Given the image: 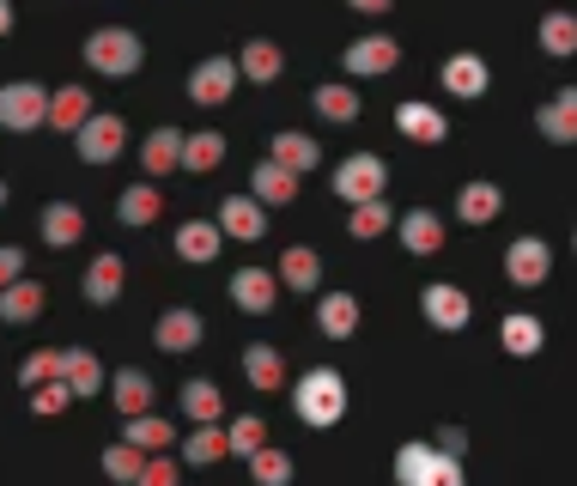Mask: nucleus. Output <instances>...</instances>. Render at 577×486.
Here are the masks:
<instances>
[{
  "instance_id": "f257e3e1",
  "label": "nucleus",
  "mask_w": 577,
  "mask_h": 486,
  "mask_svg": "<svg viewBox=\"0 0 577 486\" xmlns=\"http://www.w3.org/2000/svg\"><path fill=\"white\" fill-rule=\"evenodd\" d=\"M292 408H298V420H304V425H341L346 420V383H341V371H329V364L304 371V377H298V389H292Z\"/></svg>"
},
{
  "instance_id": "f03ea898",
  "label": "nucleus",
  "mask_w": 577,
  "mask_h": 486,
  "mask_svg": "<svg viewBox=\"0 0 577 486\" xmlns=\"http://www.w3.org/2000/svg\"><path fill=\"white\" fill-rule=\"evenodd\" d=\"M86 61L98 73H135L140 61H147V49H140L135 31H122V24H104V31L86 36Z\"/></svg>"
},
{
  "instance_id": "7ed1b4c3",
  "label": "nucleus",
  "mask_w": 577,
  "mask_h": 486,
  "mask_svg": "<svg viewBox=\"0 0 577 486\" xmlns=\"http://www.w3.org/2000/svg\"><path fill=\"white\" fill-rule=\"evenodd\" d=\"M74 140H79V158H86V165H110V158L128 146V128H122V116H110V109H92V116L74 128Z\"/></svg>"
},
{
  "instance_id": "20e7f679",
  "label": "nucleus",
  "mask_w": 577,
  "mask_h": 486,
  "mask_svg": "<svg viewBox=\"0 0 577 486\" xmlns=\"http://www.w3.org/2000/svg\"><path fill=\"white\" fill-rule=\"evenodd\" d=\"M43 109H50V92H43L38 80H13V85H0V128L31 134V128L43 122Z\"/></svg>"
},
{
  "instance_id": "39448f33",
  "label": "nucleus",
  "mask_w": 577,
  "mask_h": 486,
  "mask_svg": "<svg viewBox=\"0 0 577 486\" xmlns=\"http://www.w3.org/2000/svg\"><path fill=\"white\" fill-rule=\"evenodd\" d=\"M383 182H389V170H383V158H371V152H353L346 165H334V194H341L346 207L383 194Z\"/></svg>"
},
{
  "instance_id": "423d86ee",
  "label": "nucleus",
  "mask_w": 577,
  "mask_h": 486,
  "mask_svg": "<svg viewBox=\"0 0 577 486\" xmlns=\"http://www.w3.org/2000/svg\"><path fill=\"white\" fill-rule=\"evenodd\" d=\"M232 92H237V61H225V55H213V61H201L195 73H189V104H232Z\"/></svg>"
},
{
  "instance_id": "0eeeda50",
  "label": "nucleus",
  "mask_w": 577,
  "mask_h": 486,
  "mask_svg": "<svg viewBox=\"0 0 577 486\" xmlns=\"http://www.w3.org/2000/svg\"><path fill=\"white\" fill-rule=\"evenodd\" d=\"M504 274L516 279V286H547L553 274V250L541 237H516L511 250H504Z\"/></svg>"
},
{
  "instance_id": "6e6552de",
  "label": "nucleus",
  "mask_w": 577,
  "mask_h": 486,
  "mask_svg": "<svg viewBox=\"0 0 577 486\" xmlns=\"http://www.w3.org/2000/svg\"><path fill=\"white\" fill-rule=\"evenodd\" d=\"M419 304H426V323L431 328H468V316H474V304H468V292H456L450 279H438V286L419 292Z\"/></svg>"
},
{
  "instance_id": "1a4fd4ad",
  "label": "nucleus",
  "mask_w": 577,
  "mask_h": 486,
  "mask_svg": "<svg viewBox=\"0 0 577 486\" xmlns=\"http://www.w3.org/2000/svg\"><path fill=\"white\" fill-rule=\"evenodd\" d=\"M395 128H402L407 140H419V146H438L444 134H450V122H444V109H438V104L402 97V104H395Z\"/></svg>"
},
{
  "instance_id": "9d476101",
  "label": "nucleus",
  "mask_w": 577,
  "mask_h": 486,
  "mask_svg": "<svg viewBox=\"0 0 577 486\" xmlns=\"http://www.w3.org/2000/svg\"><path fill=\"white\" fill-rule=\"evenodd\" d=\"M232 298H237V310L268 316L274 298H280V279H274L268 267H237V274H232Z\"/></svg>"
},
{
  "instance_id": "9b49d317",
  "label": "nucleus",
  "mask_w": 577,
  "mask_h": 486,
  "mask_svg": "<svg viewBox=\"0 0 577 486\" xmlns=\"http://www.w3.org/2000/svg\"><path fill=\"white\" fill-rule=\"evenodd\" d=\"M535 128L547 134L553 146H571L577 140V85H565L559 97H547V104L535 109Z\"/></svg>"
},
{
  "instance_id": "f8f14e48",
  "label": "nucleus",
  "mask_w": 577,
  "mask_h": 486,
  "mask_svg": "<svg viewBox=\"0 0 577 486\" xmlns=\"http://www.w3.org/2000/svg\"><path fill=\"white\" fill-rule=\"evenodd\" d=\"M268 158H274V165H286L292 177H304V170H317V165H322V146L310 140V134L286 128V134H274V140H268Z\"/></svg>"
},
{
  "instance_id": "ddd939ff",
  "label": "nucleus",
  "mask_w": 577,
  "mask_h": 486,
  "mask_svg": "<svg viewBox=\"0 0 577 486\" xmlns=\"http://www.w3.org/2000/svg\"><path fill=\"white\" fill-rule=\"evenodd\" d=\"M220 231L237 243H256L261 231H268V219H261V201L256 194H232V201L220 207Z\"/></svg>"
},
{
  "instance_id": "4468645a",
  "label": "nucleus",
  "mask_w": 577,
  "mask_h": 486,
  "mask_svg": "<svg viewBox=\"0 0 577 486\" xmlns=\"http://www.w3.org/2000/svg\"><path fill=\"white\" fill-rule=\"evenodd\" d=\"M79 237H86V213H79L74 201H50V207H43V243H50V250H74Z\"/></svg>"
},
{
  "instance_id": "2eb2a0df",
  "label": "nucleus",
  "mask_w": 577,
  "mask_h": 486,
  "mask_svg": "<svg viewBox=\"0 0 577 486\" xmlns=\"http://www.w3.org/2000/svg\"><path fill=\"white\" fill-rule=\"evenodd\" d=\"M341 61H346V73H389L402 61V43L395 36H359Z\"/></svg>"
},
{
  "instance_id": "dca6fc26",
  "label": "nucleus",
  "mask_w": 577,
  "mask_h": 486,
  "mask_svg": "<svg viewBox=\"0 0 577 486\" xmlns=\"http://www.w3.org/2000/svg\"><path fill=\"white\" fill-rule=\"evenodd\" d=\"M62 383L74 389V395H104V364L92 347H67L62 352Z\"/></svg>"
},
{
  "instance_id": "f3484780",
  "label": "nucleus",
  "mask_w": 577,
  "mask_h": 486,
  "mask_svg": "<svg viewBox=\"0 0 577 486\" xmlns=\"http://www.w3.org/2000/svg\"><path fill=\"white\" fill-rule=\"evenodd\" d=\"M220 250H225V231L213 225V219H189V225H177V255H183V262H213Z\"/></svg>"
},
{
  "instance_id": "a211bd4d",
  "label": "nucleus",
  "mask_w": 577,
  "mask_h": 486,
  "mask_svg": "<svg viewBox=\"0 0 577 486\" xmlns=\"http://www.w3.org/2000/svg\"><path fill=\"white\" fill-rule=\"evenodd\" d=\"M438 80H444V92H450V97H487V61H480V55H450Z\"/></svg>"
},
{
  "instance_id": "6ab92c4d",
  "label": "nucleus",
  "mask_w": 577,
  "mask_h": 486,
  "mask_svg": "<svg viewBox=\"0 0 577 486\" xmlns=\"http://www.w3.org/2000/svg\"><path fill=\"white\" fill-rule=\"evenodd\" d=\"M86 116H92V92H86V85H62V92H50V109H43V122H50V128L74 134Z\"/></svg>"
},
{
  "instance_id": "aec40b11",
  "label": "nucleus",
  "mask_w": 577,
  "mask_h": 486,
  "mask_svg": "<svg viewBox=\"0 0 577 486\" xmlns=\"http://www.w3.org/2000/svg\"><path fill=\"white\" fill-rule=\"evenodd\" d=\"M201 335H207V328H201V316H195V310H164V316H159V328H152V340H159L164 352H189V347H201Z\"/></svg>"
},
{
  "instance_id": "412c9836",
  "label": "nucleus",
  "mask_w": 577,
  "mask_h": 486,
  "mask_svg": "<svg viewBox=\"0 0 577 486\" xmlns=\"http://www.w3.org/2000/svg\"><path fill=\"white\" fill-rule=\"evenodd\" d=\"M317 328H322L329 340L359 335V298H353V292H329V298L317 304Z\"/></svg>"
},
{
  "instance_id": "4be33fe9",
  "label": "nucleus",
  "mask_w": 577,
  "mask_h": 486,
  "mask_svg": "<svg viewBox=\"0 0 577 486\" xmlns=\"http://www.w3.org/2000/svg\"><path fill=\"white\" fill-rule=\"evenodd\" d=\"M116 401V413L122 420H135V413H152V377L147 371H116V383H104Z\"/></svg>"
},
{
  "instance_id": "5701e85b",
  "label": "nucleus",
  "mask_w": 577,
  "mask_h": 486,
  "mask_svg": "<svg viewBox=\"0 0 577 486\" xmlns=\"http://www.w3.org/2000/svg\"><path fill=\"white\" fill-rule=\"evenodd\" d=\"M122 286H128L122 255H98V262L86 267V298L92 304H116V298H122Z\"/></svg>"
},
{
  "instance_id": "b1692460",
  "label": "nucleus",
  "mask_w": 577,
  "mask_h": 486,
  "mask_svg": "<svg viewBox=\"0 0 577 486\" xmlns=\"http://www.w3.org/2000/svg\"><path fill=\"white\" fill-rule=\"evenodd\" d=\"M31 316H43V286L19 274L13 286H0V323H31Z\"/></svg>"
},
{
  "instance_id": "393cba45",
  "label": "nucleus",
  "mask_w": 577,
  "mask_h": 486,
  "mask_svg": "<svg viewBox=\"0 0 577 486\" xmlns=\"http://www.w3.org/2000/svg\"><path fill=\"white\" fill-rule=\"evenodd\" d=\"M402 243H407V255H438L444 250V219L426 213V207H414V213L402 219Z\"/></svg>"
},
{
  "instance_id": "a878e982",
  "label": "nucleus",
  "mask_w": 577,
  "mask_h": 486,
  "mask_svg": "<svg viewBox=\"0 0 577 486\" xmlns=\"http://www.w3.org/2000/svg\"><path fill=\"white\" fill-rule=\"evenodd\" d=\"M280 286H292V292H317V279H322V255L317 250H304V243H292V250L280 255Z\"/></svg>"
},
{
  "instance_id": "bb28decb",
  "label": "nucleus",
  "mask_w": 577,
  "mask_h": 486,
  "mask_svg": "<svg viewBox=\"0 0 577 486\" xmlns=\"http://www.w3.org/2000/svg\"><path fill=\"white\" fill-rule=\"evenodd\" d=\"M499 207H504L499 182H468V189L456 194V219H462V225H487V219H499Z\"/></svg>"
},
{
  "instance_id": "cd10ccee",
  "label": "nucleus",
  "mask_w": 577,
  "mask_h": 486,
  "mask_svg": "<svg viewBox=\"0 0 577 486\" xmlns=\"http://www.w3.org/2000/svg\"><path fill=\"white\" fill-rule=\"evenodd\" d=\"M249 182H256V201H261V207H286V201H298V177H292L286 165H274V158H261Z\"/></svg>"
},
{
  "instance_id": "c85d7f7f",
  "label": "nucleus",
  "mask_w": 577,
  "mask_h": 486,
  "mask_svg": "<svg viewBox=\"0 0 577 486\" xmlns=\"http://www.w3.org/2000/svg\"><path fill=\"white\" fill-rule=\"evenodd\" d=\"M140 165H147V177L177 170V165H183V134H177V128H152L147 146H140Z\"/></svg>"
},
{
  "instance_id": "c756f323",
  "label": "nucleus",
  "mask_w": 577,
  "mask_h": 486,
  "mask_svg": "<svg viewBox=\"0 0 577 486\" xmlns=\"http://www.w3.org/2000/svg\"><path fill=\"white\" fill-rule=\"evenodd\" d=\"M541 335H547V328H541V316H504V323H499V347L511 352V359H535Z\"/></svg>"
},
{
  "instance_id": "7c9ffc66",
  "label": "nucleus",
  "mask_w": 577,
  "mask_h": 486,
  "mask_svg": "<svg viewBox=\"0 0 577 486\" xmlns=\"http://www.w3.org/2000/svg\"><path fill=\"white\" fill-rule=\"evenodd\" d=\"M244 377L261 389V395H268V389H286V359L256 340V347H244Z\"/></svg>"
},
{
  "instance_id": "2f4dec72",
  "label": "nucleus",
  "mask_w": 577,
  "mask_h": 486,
  "mask_svg": "<svg viewBox=\"0 0 577 486\" xmlns=\"http://www.w3.org/2000/svg\"><path fill=\"white\" fill-rule=\"evenodd\" d=\"M280 67H286V55H280V43H268V36H256V43H244V55H237V73H249V80H256V85L280 80Z\"/></svg>"
},
{
  "instance_id": "473e14b6",
  "label": "nucleus",
  "mask_w": 577,
  "mask_h": 486,
  "mask_svg": "<svg viewBox=\"0 0 577 486\" xmlns=\"http://www.w3.org/2000/svg\"><path fill=\"white\" fill-rule=\"evenodd\" d=\"M183 413H189L195 425L220 420V413H225V389L213 383V377H195V383H183Z\"/></svg>"
},
{
  "instance_id": "72a5a7b5",
  "label": "nucleus",
  "mask_w": 577,
  "mask_h": 486,
  "mask_svg": "<svg viewBox=\"0 0 577 486\" xmlns=\"http://www.w3.org/2000/svg\"><path fill=\"white\" fill-rule=\"evenodd\" d=\"M116 213H122V225H152V219L164 213V194L152 189V182H135V189H122Z\"/></svg>"
},
{
  "instance_id": "f704fd0d",
  "label": "nucleus",
  "mask_w": 577,
  "mask_h": 486,
  "mask_svg": "<svg viewBox=\"0 0 577 486\" xmlns=\"http://www.w3.org/2000/svg\"><path fill=\"white\" fill-rule=\"evenodd\" d=\"M128 444L159 456V450L177 444V432H171V420H159V413H135V420H128Z\"/></svg>"
},
{
  "instance_id": "c9c22d12",
  "label": "nucleus",
  "mask_w": 577,
  "mask_h": 486,
  "mask_svg": "<svg viewBox=\"0 0 577 486\" xmlns=\"http://www.w3.org/2000/svg\"><path fill=\"white\" fill-rule=\"evenodd\" d=\"M249 480H256V486H292V456L274 450V444L249 450Z\"/></svg>"
},
{
  "instance_id": "e433bc0d",
  "label": "nucleus",
  "mask_w": 577,
  "mask_h": 486,
  "mask_svg": "<svg viewBox=\"0 0 577 486\" xmlns=\"http://www.w3.org/2000/svg\"><path fill=\"white\" fill-rule=\"evenodd\" d=\"M183 456L195 462V468H213V462H220V456H232V450H225V432H220V420L195 425V437H183Z\"/></svg>"
},
{
  "instance_id": "4c0bfd02",
  "label": "nucleus",
  "mask_w": 577,
  "mask_h": 486,
  "mask_svg": "<svg viewBox=\"0 0 577 486\" xmlns=\"http://www.w3.org/2000/svg\"><path fill=\"white\" fill-rule=\"evenodd\" d=\"M541 49H547V55H577V12H547V19H541Z\"/></svg>"
},
{
  "instance_id": "58836bf2",
  "label": "nucleus",
  "mask_w": 577,
  "mask_h": 486,
  "mask_svg": "<svg viewBox=\"0 0 577 486\" xmlns=\"http://www.w3.org/2000/svg\"><path fill=\"white\" fill-rule=\"evenodd\" d=\"M183 165L189 170H220L225 165V134H183Z\"/></svg>"
},
{
  "instance_id": "ea45409f",
  "label": "nucleus",
  "mask_w": 577,
  "mask_h": 486,
  "mask_svg": "<svg viewBox=\"0 0 577 486\" xmlns=\"http://www.w3.org/2000/svg\"><path fill=\"white\" fill-rule=\"evenodd\" d=\"M346 225H353V237H383V231L395 225V213H389L383 194H371V201H353V219H346Z\"/></svg>"
},
{
  "instance_id": "a19ab883",
  "label": "nucleus",
  "mask_w": 577,
  "mask_h": 486,
  "mask_svg": "<svg viewBox=\"0 0 577 486\" xmlns=\"http://www.w3.org/2000/svg\"><path fill=\"white\" fill-rule=\"evenodd\" d=\"M268 444V425H261V413H237L232 425H225V450H237V456H249V450Z\"/></svg>"
},
{
  "instance_id": "79ce46f5",
  "label": "nucleus",
  "mask_w": 577,
  "mask_h": 486,
  "mask_svg": "<svg viewBox=\"0 0 577 486\" xmlns=\"http://www.w3.org/2000/svg\"><path fill=\"white\" fill-rule=\"evenodd\" d=\"M310 104H317L329 122H353L365 97H359V92H346V85H317V97H310Z\"/></svg>"
},
{
  "instance_id": "37998d69",
  "label": "nucleus",
  "mask_w": 577,
  "mask_h": 486,
  "mask_svg": "<svg viewBox=\"0 0 577 486\" xmlns=\"http://www.w3.org/2000/svg\"><path fill=\"white\" fill-rule=\"evenodd\" d=\"M140 462H147V450H135L128 437L104 450V474H110V480H122V486H135V480H140Z\"/></svg>"
},
{
  "instance_id": "c03bdc74",
  "label": "nucleus",
  "mask_w": 577,
  "mask_h": 486,
  "mask_svg": "<svg viewBox=\"0 0 577 486\" xmlns=\"http://www.w3.org/2000/svg\"><path fill=\"white\" fill-rule=\"evenodd\" d=\"M50 377H62V352L55 347H38V352H25V364H19V383H50Z\"/></svg>"
},
{
  "instance_id": "a18cd8bd",
  "label": "nucleus",
  "mask_w": 577,
  "mask_h": 486,
  "mask_svg": "<svg viewBox=\"0 0 577 486\" xmlns=\"http://www.w3.org/2000/svg\"><path fill=\"white\" fill-rule=\"evenodd\" d=\"M426 462H431V444H402L395 450V486H419Z\"/></svg>"
},
{
  "instance_id": "49530a36",
  "label": "nucleus",
  "mask_w": 577,
  "mask_h": 486,
  "mask_svg": "<svg viewBox=\"0 0 577 486\" xmlns=\"http://www.w3.org/2000/svg\"><path fill=\"white\" fill-rule=\"evenodd\" d=\"M419 486H468L462 480V456H444V450H431L426 474H419Z\"/></svg>"
},
{
  "instance_id": "de8ad7c7",
  "label": "nucleus",
  "mask_w": 577,
  "mask_h": 486,
  "mask_svg": "<svg viewBox=\"0 0 577 486\" xmlns=\"http://www.w3.org/2000/svg\"><path fill=\"white\" fill-rule=\"evenodd\" d=\"M67 395H74V389H67L62 377H50V383H31V413H43V420H50V413L67 408Z\"/></svg>"
},
{
  "instance_id": "09e8293b",
  "label": "nucleus",
  "mask_w": 577,
  "mask_h": 486,
  "mask_svg": "<svg viewBox=\"0 0 577 486\" xmlns=\"http://www.w3.org/2000/svg\"><path fill=\"white\" fill-rule=\"evenodd\" d=\"M135 486H183V474H177V462L159 450V456L140 462V480H135Z\"/></svg>"
},
{
  "instance_id": "8fccbe9b",
  "label": "nucleus",
  "mask_w": 577,
  "mask_h": 486,
  "mask_svg": "<svg viewBox=\"0 0 577 486\" xmlns=\"http://www.w3.org/2000/svg\"><path fill=\"white\" fill-rule=\"evenodd\" d=\"M19 274H25V250H19V243H0V286H13Z\"/></svg>"
},
{
  "instance_id": "3c124183",
  "label": "nucleus",
  "mask_w": 577,
  "mask_h": 486,
  "mask_svg": "<svg viewBox=\"0 0 577 486\" xmlns=\"http://www.w3.org/2000/svg\"><path fill=\"white\" fill-rule=\"evenodd\" d=\"M431 450H444V456H462V450H468V432H462V425H444Z\"/></svg>"
},
{
  "instance_id": "603ef678",
  "label": "nucleus",
  "mask_w": 577,
  "mask_h": 486,
  "mask_svg": "<svg viewBox=\"0 0 577 486\" xmlns=\"http://www.w3.org/2000/svg\"><path fill=\"white\" fill-rule=\"evenodd\" d=\"M346 7H353V12H389L395 0H346Z\"/></svg>"
},
{
  "instance_id": "864d4df0",
  "label": "nucleus",
  "mask_w": 577,
  "mask_h": 486,
  "mask_svg": "<svg viewBox=\"0 0 577 486\" xmlns=\"http://www.w3.org/2000/svg\"><path fill=\"white\" fill-rule=\"evenodd\" d=\"M13 31V7H7V0H0V36Z\"/></svg>"
},
{
  "instance_id": "5fc2aeb1",
  "label": "nucleus",
  "mask_w": 577,
  "mask_h": 486,
  "mask_svg": "<svg viewBox=\"0 0 577 486\" xmlns=\"http://www.w3.org/2000/svg\"><path fill=\"white\" fill-rule=\"evenodd\" d=\"M0 207H7V182H0Z\"/></svg>"
}]
</instances>
